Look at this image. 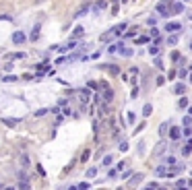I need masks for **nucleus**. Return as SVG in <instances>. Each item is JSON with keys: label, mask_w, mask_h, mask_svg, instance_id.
Here are the masks:
<instances>
[{"label": "nucleus", "mask_w": 192, "mask_h": 190, "mask_svg": "<svg viewBox=\"0 0 192 190\" xmlns=\"http://www.w3.org/2000/svg\"><path fill=\"white\" fill-rule=\"evenodd\" d=\"M188 79H190V81H192V72H190V76H188Z\"/></svg>", "instance_id": "obj_56"}, {"label": "nucleus", "mask_w": 192, "mask_h": 190, "mask_svg": "<svg viewBox=\"0 0 192 190\" xmlns=\"http://www.w3.org/2000/svg\"><path fill=\"white\" fill-rule=\"evenodd\" d=\"M184 91H186L184 83H176V85H173V93H176V95H184Z\"/></svg>", "instance_id": "obj_9"}, {"label": "nucleus", "mask_w": 192, "mask_h": 190, "mask_svg": "<svg viewBox=\"0 0 192 190\" xmlns=\"http://www.w3.org/2000/svg\"><path fill=\"white\" fill-rule=\"evenodd\" d=\"M134 35H136V29H130V31L126 33V37H134Z\"/></svg>", "instance_id": "obj_47"}, {"label": "nucleus", "mask_w": 192, "mask_h": 190, "mask_svg": "<svg viewBox=\"0 0 192 190\" xmlns=\"http://www.w3.org/2000/svg\"><path fill=\"white\" fill-rule=\"evenodd\" d=\"M134 120H136L134 114H132V112H128V122H130V124H134Z\"/></svg>", "instance_id": "obj_40"}, {"label": "nucleus", "mask_w": 192, "mask_h": 190, "mask_svg": "<svg viewBox=\"0 0 192 190\" xmlns=\"http://www.w3.org/2000/svg\"><path fill=\"white\" fill-rule=\"evenodd\" d=\"M157 52H159V46H157V44L149 48V54H153V56H155V54H157Z\"/></svg>", "instance_id": "obj_32"}, {"label": "nucleus", "mask_w": 192, "mask_h": 190, "mask_svg": "<svg viewBox=\"0 0 192 190\" xmlns=\"http://www.w3.org/2000/svg\"><path fill=\"white\" fill-rule=\"evenodd\" d=\"M186 184H188V186H190V188H192V180H190V182H186Z\"/></svg>", "instance_id": "obj_55"}, {"label": "nucleus", "mask_w": 192, "mask_h": 190, "mask_svg": "<svg viewBox=\"0 0 192 190\" xmlns=\"http://www.w3.org/2000/svg\"><path fill=\"white\" fill-rule=\"evenodd\" d=\"M171 60H173V62H178V60H182V54H180L178 50H173V52H171Z\"/></svg>", "instance_id": "obj_20"}, {"label": "nucleus", "mask_w": 192, "mask_h": 190, "mask_svg": "<svg viewBox=\"0 0 192 190\" xmlns=\"http://www.w3.org/2000/svg\"><path fill=\"white\" fill-rule=\"evenodd\" d=\"M151 112H153V106H145V110H143V114H145V116H149Z\"/></svg>", "instance_id": "obj_33"}, {"label": "nucleus", "mask_w": 192, "mask_h": 190, "mask_svg": "<svg viewBox=\"0 0 192 190\" xmlns=\"http://www.w3.org/2000/svg\"><path fill=\"white\" fill-rule=\"evenodd\" d=\"M2 124H6V126H17V124H19V120H17V118H2Z\"/></svg>", "instance_id": "obj_12"}, {"label": "nucleus", "mask_w": 192, "mask_h": 190, "mask_svg": "<svg viewBox=\"0 0 192 190\" xmlns=\"http://www.w3.org/2000/svg\"><path fill=\"white\" fill-rule=\"evenodd\" d=\"M165 29H167L169 33H173V31H180V29H182V25H180V23H173V21H169L167 25H165Z\"/></svg>", "instance_id": "obj_8"}, {"label": "nucleus", "mask_w": 192, "mask_h": 190, "mask_svg": "<svg viewBox=\"0 0 192 190\" xmlns=\"http://www.w3.org/2000/svg\"><path fill=\"white\" fill-rule=\"evenodd\" d=\"M37 37H39V25H35V27H33V31H31V39L35 41Z\"/></svg>", "instance_id": "obj_18"}, {"label": "nucleus", "mask_w": 192, "mask_h": 190, "mask_svg": "<svg viewBox=\"0 0 192 190\" xmlns=\"http://www.w3.org/2000/svg\"><path fill=\"white\" fill-rule=\"evenodd\" d=\"M130 97H132V99H136V97H138V87H136V85H134V89H132V93H130Z\"/></svg>", "instance_id": "obj_35"}, {"label": "nucleus", "mask_w": 192, "mask_h": 190, "mask_svg": "<svg viewBox=\"0 0 192 190\" xmlns=\"http://www.w3.org/2000/svg\"><path fill=\"white\" fill-rule=\"evenodd\" d=\"M83 33H85V29H83V27H76V29L72 31V39H76V37H83Z\"/></svg>", "instance_id": "obj_14"}, {"label": "nucleus", "mask_w": 192, "mask_h": 190, "mask_svg": "<svg viewBox=\"0 0 192 190\" xmlns=\"http://www.w3.org/2000/svg\"><path fill=\"white\" fill-rule=\"evenodd\" d=\"M167 44H169V46H176V44H178V35H171V37L167 39Z\"/></svg>", "instance_id": "obj_30"}, {"label": "nucleus", "mask_w": 192, "mask_h": 190, "mask_svg": "<svg viewBox=\"0 0 192 190\" xmlns=\"http://www.w3.org/2000/svg\"><path fill=\"white\" fill-rule=\"evenodd\" d=\"M89 8H91V4H89V2H85V4H83V6L76 11V17H83V15H87V13H89Z\"/></svg>", "instance_id": "obj_11"}, {"label": "nucleus", "mask_w": 192, "mask_h": 190, "mask_svg": "<svg viewBox=\"0 0 192 190\" xmlns=\"http://www.w3.org/2000/svg\"><path fill=\"white\" fill-rule=\"evenodd\" d=\"M46 114H48V110H46V108H43V110H37V112H35V116H46Z\"/></svg>", "instance_id": "obj_43"}, {"label": "nucleus", "mask_w": 192, "mask_h": 190, "mask_svg": "<svg viewBox=\"0 0 192 190\" xmlns=\"http://www.w3.org/2000/svg\"><path fill=\"white\" fill-rule=\"evenodd\" d=\"M157 13H159V17H169V0H163L157 4Z\"/></svg>", "instance_id": "obj_1"}, {"label": "nucleus", "mask_w": 192, "mask_h": 190, "mask_svg": "<svg viewBox=\"0 0 192 190\" xmlns=\"http://www.w3.org/2000/svg\"><path fill=\"white\" fill-rule=\"evenodd\" d=\"M167 128H169V124H161L159 126V134H165V132H167Z\"/></svg>", "instance_id": "obj_31"}, {"label": "nucleus", "mask_w": 192, "mask_h": 190, "mask_svg": "<svg viewBox=\"0 0 192 190\" xmlns=\"http://www.w3.org/2000/svg\"><path fill=\"white\" fill-rule=\"evenodd\" d=\"M19 182H29V176L25 171H19Z\"/></svg>", "instance_id": "obj_26"}, {"label": "nucleus", "mask_w": 192, "mask_h": 190, "mask_svg": "<svg viewBox=\"0 0 192 190\" xmlns=\"http://www.w3.org/2000/svg\"><path fill=\"white\" fill-rule=\"evenodd\" d=\"M106 6H108L106 0H99V2H95V4H93V8H106Z\"/></svg>", "instance_id": "obj_27"}, {"label": "nucleus", "mask_w": 192, "mask_h": 190, "mask_svg": "<svg viewBox=\"0 0 192 190\" xmlns=\"http://www.w3.org/2000/svg\"><path fill=\"white\" fill-rule=\"evenodd\" d=\"M157 35H159V31H157V29L153 27V29H151V37H157Z\"/></svg>", "instance_id": "obj_51"}, {"label": "nucleus", "mask_w": 192, "mask_h": 190, "mask_svg": "<svg viewBox=\"0 0 192 190\" xmlns=\"http://www.w3.org/2000/svg\"><path fill=\"white\" fill-rule=\"evenodd\" d=\"M184 134H186V136H188V134H192V128H190V126H186V128H184Z\"/></svg>", "instance_id": "obj_52"}, {"label": "nucleus", "mask_w": 192, "mask_h": 190, "mask_svg": "<svg viewBox=\"0 0 192 190\" xmlns=\"http://www.w3.org/2000/svg\"><path fill=\"white\" fill-rule=\"evenodd\" d=\"M165 174H167V167H165V165H159V167H157V176L165 178Z\"/></svg>", "instance_id": "obj_19"}, {"label": "nucleus", "mask_w": 192, "mask_h": 190, "mask_svg": "<svg viewBox=\"0 0 192 190\" xmlns=\"http://www.w3.org/2000/svg\"><path fill=\"white\" fill-rule=\"evenodd\" d=\"M190 153H192V145H186L184 149H182V155H184V157H188Z\"/></svg>", "instance_id": "obj_22"}, {"label": "nucleus", "mask_w": 192, "mask_h": 190, "mask_svg": "<svg viewBox=\"0 0 192 190\" xmlns=\"http://www.w3.org/2000/svg\"><path fill=\"white\" fill-rule=\"evenodd\" d=\"M78 97H81L83 103H89V99H91V89H89V87H87V89H81V91H78Z\"/></svg>", "instance_id": "obj_3"}, {"label": "nucleus", "mask_w": 192, "mask_h": 190, "mask_svg": "<svg viewBox=\"0 0 192 190\" xmlns=\"http://www.w3.org/2000/svg\"><path fill=\"white\" fill-rule=\"evenodd\" d=\"M101 95H103V101H112V99H114V91H112V87L101 89Z\"/></svg>", "instance_id": "obj_7"}, {"label": "nucleus", "mask_w": 192, "mask_h": 190, "mask_svg": "<svg viewBox=\"0 0 192 190\" xmlns=\"http://www.w3.org/2000/svg\"><path fill=\"white\" fill-rule=\"evenodd\" d=\"M153 64H155L157 68H163V62H161V60H159V58H155V60H153Z\"/></svg>", "instance_id": "obj_37"}, {"label": "nucleus", "mask_w": 192, "mask_h": 190, "mask_svg": "<svg viewBox=\"0 0 192 190\" xmlns=\"http://www.w3.org/2000/svg\"><path fill=\"white\" fill-rule=\"evenodd\" d=\"M120 13V4H118V0H114V4H112V15H118Z\"/></svg>", "instance_id": "obj_21"}, {"label": "nucleus", "mask_w": 192, "mask_h": 190, "mask_svg": "<svg viewBox=\"0 0 192 190\" xmlns=\"http://www.w3.org/2000/svg\"><path fill=\"white\" fill-rule=\"evenodd\" d=\"M180 13H184V4H182V2L169 4V15H180Z\"/></svg>", "instance_id": "obj_2"}, {"label": "nucleus", "mask_w": 192, "mask_h": 190, "mask_svg": "<svg viewBox=\"0 0 192 190\" xmlns=\"http://www.w3.org/2000/svg\"><path fill=\"white\" fill-rule=\"evenodd\" d=\"M95 174H97V167H89V169H87V178H95Z\"/></svg>", "instance_id": "obj_25"}, {"label": "nucleus", "mask_w": 192, "mask_h": 190, "mask_svg": "<svg viewBox=\"0 0 192 190\" xmlns=\"http://www.w3.org/2000/svg\"><path fill=\"white\" fill-rule=\"evenodd\" d=\"M21 165H23V167H27V165H29V157H27L25 153L21 155Z\"/></svg>", "instance_id": "obj_23"}, {"label": "nucleus", "mask_w": 192, "mask_h": 190, "mask_svg": "<svg viewBox=\"0 0 192 190\" xmlns=\"http://www.w3.org/2000/svg\"><path fill=\"white\" fill-rule=\"evenodd\" d=\"M190 50H192V41H190Z\"/></svg>", "instance_id": "obj_59"}, {"label": "nucleus", "mask_w": 192, "mask_h": 190, "mask_svg": "<svg viewBox=\"0 0 192 190\" xmlns=\"http://www.w3.org/2000/svg\"><path fill=\"white\" fill-rule=\"evenodd\" d=\"M120 151H128V143H122L120 145Z\"/></svg>", "instance_id": "obj_49"}, {"label": "nucleus", "mask_w": 192, "mask_h": 190, "mask_svg": "<svg viewBox=\"0 0 192 190\" xmlns=\"http://www.w3.org/2000/svg\"><path fill=\"white\" fill-rule=\"evenodd\" d=\"M141 180H143V174H132V178L128 180V184L130 186H136V184H141Z\"/></svg>", "instance_id": "obj_10"}, {"label": "nucleus", "mask_w": 192, "mask_h": 190, "mask_svg": "<svg viewBox=\"0 0 192 190\" xmlns=\"http://www.w3.org/2000/svg\"><path fill=\"white\" fill-rule=\"evenodd\" d=\"M25 39H27V37H25L23 31H15V33H13V44H23Z\"/></svg>", "instance_id": "obj_5"}, {"label": "nucleus", "mask_w": 192, "mask_h": 190, "mask_svg": "<svg viewBox=\"0 0 192 190\" xmlns=\"http://www.w3.org/2000/svg\"><path fill=\"white\" fill-rule=\"evenodd\" d=\"M2 188H4V186H2V184H0V190H2Z\"/></svg>", "instance_id": "obj_58"}, {"label": "nucleus", "mask_w": 192, "mask_h": 190, "mask_svg": "<svg viewBox=\"0 0 192 190\" xmlns=\"http://www.w3.org/2000/svg\"><path fill=\"white\" fill-rule=\"evenodd\" d=\"M149 39H151V35H143V37H136V44H149Z\"/></svg>", "instance_id": "obj_17"}, {"label": "nucleus", "mask_w": 192, "mask_h": 190, "mask_svg": "<svg viewBox=\"0 0 192 190\" xmlns=\"http://www.w3.org/2000/svg\"><path fill=\"white\" fill-rule=\"evenodd\" d=\"M120 2H128V0H120Z\"/></svg>", "instance_id": "obj_57"}, {"label": "nucleus", "mask_w": 192, "mask_h": 190, "mask_svg": "<svg viewBox=\"0 0 192 190\" xmlns=\"http://www.w3.org/2000/svg\"><path fill=\"white\" fill-rule=\"evenodd\" d=\"M89 157H91V151H89V149H85L83 155H81V163H87V161H89Z\"/></svg>", "instance_id": "obj_13"}, {"label": "nucleus", "mask_w": 192, "mask_h": 190, "mask_svg": "<svg viewBox=\"0 0 192 190\" xmlns=\"http://www.w3.org/2000/svg\"><path fill=\"white\" fill-rule=\"evenodd\" d=\"M76 188H89V184H87V182H81V184H76Z\"/></svg>", "instance_id": "obj_53"}, {"label": "nucleus", "mask_w": 192, "mask_h": 190, "mask_svg": "<svg viewBox=\"0 0 192 190\" xmlns=\"http://www.w3.org/2000/svg\"><path fill=\"white\" fill-rule=\"evenodd\" d=\"M108 39H112V31H108V33H103V35H101V41H108Z\"/></svg>", "instance_id": "obj_34"}, {"label": "nucleus", "mask_w": 192, "mask_h": 190, "mask_svg": "<svg viewBox=\"0 0 192 190\" xmlns=\"http://www.w3.org/2000/svg\"><path fill=\"white\" fill-rule=\"evenodd\" d=\"M176 186H178V188H184V186H186V180H178Z\"/></svg>", "instance_id": "obj_45"}, {"label": "nucleus", "mask_w": 192, "mask_h": 190, "mask_svg": "<svg viewBox=\"0 0 192 190\" xmlns=\"http://www.w3.org/2000/svg\"><path fill=\"white\" fill-rule=\"evenodd\" d=\"M178 106H180V108H188V99H186V97H180Z\"/></svg>", "instance_id": "obj_28"}, {"label": "nucleus", "mask_w": 192, "mask_h": 190, "mask_svg": "<svg viewBox=\"0 0 192 190\" xmlns=\"http://www.w3.org/2000/svg\"><path fill=\"white\" fill-rule=\"evenodd\" d=\"M108 176L110 178H116V169H108Z\"/></svg>", "instance_id": "obj_50"}, {"label": "nucleus", "mask_w": 192, "mask_h": 190, "mask_svg": "<svg viewBox=\"0 0 192 190\" xmlns=\"http://www.w3.org/2000/svg\"><path fill=\"white\" fill-rule=\"evenodd\" d=\"M126 27H128V23H126V21H124V23H120V25H116V27L112 29V35H120V33H124Z\"/></svg>", "instance_id": "obj_4"}, {"label": "nucleus", "mask_w": 192, "mask_h": 190, "mask_svg": "<svg viewBox=\"0 0 192 190\" xmlns=\"http://www.w3.org/2000/svg\"><path fill=\"white\" fill-rule=\"evenodd\" d=\"M19 188H21V190H27V188H29V182H19Z\"/></svg>", "instance_id": "obj_41"}, {"label": "nucleus", "mask_w": 192, "mask_h": 190, "mask_svg": "<svg viewBox=\"0 0 192 190\" xmlns=\"http://www.w3.org/2000/svg\"><path fill=\"white\" fill-rule=\"evenodd\" d=\"M165 163H167V165H173V163H176V157H165Z\"/></svg>", "instance_id": "obj_38"}, {"label": "nucleus", "mask_w": 192, "mask_h": 190, "mask_svg": "<svg viewBox=\"0 0 192 190\" xmlns=\"http://www.w3.org/2000/svg\"><path fill=\"white\" fill-rule=\"evenodd\" d=\"M8 58H25V54H23V52H17V54H11Z\"/></svg>", "instance_id": "obj_39"}, {"label": "nucleus", "mask_w": 192, "mask_h": 190, "mask_svg": "<svg viewBox=\"0 0 192 190\" xmlns=\"http://www.w3.org/2000/svg\"><path fill=\"white\" fill-rule=\"evenodd\" d=\"M120 54H122V56H128V58H130V56L134 54V52L130 50V48H120Z\"/></svg>", "instance_id": "obj_16"}, {"label": "nucleus", "mask_w": 192, "mask_h": 190, "mask_svg": "<svg viewBox=\"0 0 192 190\" xmlns=\"http://www.w3.org/2000/svg\"><path fill=\"white\" fill-rule=\"evenodd\" d=\"M87 87H89L91 91H97V89H99V85L95 83V81H89V83H87Z\"/></svg>", "instance_id": "obj_24"}, {"label": "nucleus", "mask_w": 192, "mask_h": 190, "mask_svg": "<svg viewBox=\"0 0 192 190\" xmlns=\"http://www.w3.org/2000/svg\"><path fill=\"white\" fill-rule=\"evenodd\" d=\"M167 132H169V136H171V139H173V141L178 143L180 134H182V130H180V128H178V126H171V128H167Z\"/></svg>", "instance_id": "obj_6"}, {"label": "nucleus", "mask_w": 192, "mask_h": 190, "mask_svg": "<svg viewBox=\"0 0 192 190\" xmlns=\"http://www.w3.org/2000/svg\"><path fill=\"white\" fill-rule=\"evenodd\" d=\"M165 83V76H157V85H163Z\"/></svg>", "instance_id": "obj_48"}, {"label": "nucleus", "mask_w": 192, "mask_h": 190, "mask_svg": "<svg viewBox=\"0 0 192 190\" xmlns=\"http://www.w3.org/2000/svg\"><path fill=\"white\" fill-rule=\"evenodd\" d=\"M108 72H110V74H114V76H116V74H120V68H118V66H116V64H112V66H108Z\"/></svg>", "instance_id": "obj_15"}, {"label": "nucleus", "mask_w": 192, "mask_h": 190, "mask_svg": "<svg viewBox=\"0 0 192 190\" xmlns=\"http://www.w3.org/2000/svg\"><path fill=\"white\" fill-rule=\"evenodd\" d=\"M130 176H132V171H130V169H126V171H124V174H122V178H124V180H128Z\"/></svg>", "instance_id": "obj_44"}, {"label": "nucleus", "mask_w": 192, "mask_h": 190, "mask_svg": "<svg viewBox=\"0 0 192 190\" xmlns=\"http://www.w3.org/2000/svg\"><path fill=\"white\" fill-rule=\"evenodd\" d=\"M167 79H176V68H173V70H169V72H167Z\"/></svg>", "instance_id": "obj_46"}, {"label": "nucleus", "mask_w": 192, "mask_h": 190, "mask_svg": "<svg viewBox=\"0 0 192 190\" xmlns=\"http://www.w3.org/2000/svg\"><path fill=\"white\" fill-rule=\"evenodd\" d=\"M147 188H151V190H155V188H159V184H157V182H149V184H147Z\"/></svg>", "instance_id": "obj_42"}, {"label": "nucleus", "mask_w": 192, "mask_h": 190, "mask_svg": "<svg viewBox=\"0 0 192 190\" xmlns=\"http://www.w3.org/2000/svg\"><path fill=\"white\" fill-rule=\"evenodd\" d=\"M112 159H114L112 155H106V157H103V165H112Z\"/></svg>", "instance_id": "obj_29"}, {"label": "nucleus", "mask_w": 192, "mask_h": 190, "mask_svg": "<svg viewBox=\"0 0 192 190\" xmlns=\"http://www.w3.org/2000/svg\"><path fill=\"white\" fill-rule=\"evenodd\" d=\"M182 122H184V126H190V124H192V116H186Z\"/></svg>", "instance_id": "obj_36"}, {"label": "nucleus", "mask_w": 192, "mask_h": 190, "mask_svg": "<svg viewBox=\"0 0 192 190\" xmlns=\"http://www.w3.org/2000/svg\"><path fill=\"white\" fill-rule=\"evenodd\" d=\"M188 112H190V116H192V106H188Z\"/></svg>", "instance_id": "obj_54"}]
</instances>
